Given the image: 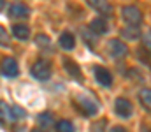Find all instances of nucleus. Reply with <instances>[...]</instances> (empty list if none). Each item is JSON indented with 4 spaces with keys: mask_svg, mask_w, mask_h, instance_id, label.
<instances>
[{
    "mask_svg": "<svg viewBox=\"0 0 151 132\" xmlns=\"http://www.w3.org/2000/svg\"><path fill=\"white\" fill-rule=\"evenodd\" d=\"M76 104H77V107H79L84 115H88V116H93V115H97V111H99L97 100H93L90 95H79V97H76Z\"/></svg>",
    "mask_w": 151,
    "mask_h": 132,
    "instance_id": "1",
    "label": "nucleus"
},
{
    "mask_svg": "<svg viewBox=\"0 0 151 132\" xmlns=\"http://www.w3.org/2000/svg\"><path fill=\"white\" fill-rule=\"evenodd\" d=\"M121 14H123V19L127 21V25L139 27L141 21H142V12H141L135 5H125V7L121 9Z\"/></svg>",
    "mask_w": 151,
    "mask_h": 132,
    "instance_id": "2",
    "label": "nucleus"
},
{
    "mask_svg": "<svg viewBox=\"0 0 151 132\" xmlns=\"http://www.w3.org/2000/svg\"><path fill=\"white\" fill-rule=\"evenodd\" d=\"M30 74H32L37 81H47V79L51 78V65H49L47 62L39 60V62H35V63L32 65Z\"/></svg>",
    "mask_w": 151,
    "mask_h": 132,
    "instance_id": "3",
    "label": "nucleus"
},
{
    "mask_svg": "<svg viewBox=\"0 0 151 132\" xmlns=\"http://www.w3.org/2000/svg\"><path fill=\"white\" fill-rule=\"evenodd\" d=\"M0 69H2V74H5V76H9V78H14V76H18V74H19L18 62H16L14 58H11V56H7V58H4V60H2Z\"/></svg>",
    "mask_w": 151,
    "mask_h": 132,
    "instance_id": "4",
    "label": "nucleus"
},
{
    "mask_svg": "<svg viewBox=\"0 0 151 132\" xmlns=\"http://www.w3.org/2000/svg\"><path fill=\"white\" fill-rule=\"evenodd\" d=\"M114 111L121 116V118H128V116H132V104H130V100L128 99H123V97H119V99H116V102H114Z\"/></svg>",
    "mask_w": 151,
    "mask_h": 132,
    "instance_id": "5",
    "label": "nucleus"
},
{
    "mask_svg": "<svg viewBox=\"0 0 151 132\" xmlns=\"http://www.w3.org/2000/svg\"><path fill=\"white\" fill-rule=\"evenodd\" d=\"M86 4L91 9H95L97 12H100L102 16H111V12H113V7L107 0H86Z\"/></svg>",
    "mask_w": 151,
    "mask_h": 132,
    "instance_id": "6",
    "label": "nucleus"
},
{
    "mask_svg": "<svg viewBox=\"0 0 151 132\" xmlns=\"http://www.w3.org/2000/svg\"><path fill=\"white\" fill-rule=\"evenodd\" d=\"M109 53H111L113 58H123L128 53V48L119 39H113V41H109Z\"/></svg>",
    "mask_w": 151,
    "mask_h": 132,
    "instance_id": "7",
    "label": "nucleus"
},
{
    "mask_svg": "<svg viewBox=\"0 0 151 132\" xmlns=\"http://www.w3.org/2000/svg\"><path fill=\"white\" fill-rule=\"evenodd\" d=\"M28 14H30V9H28L25 4H21V2L12 4L11 9H9V16H11V18H16V19H19V18H27Z\"/></svg>",
    "mask_w": 151,
    "mask_h": 132,
    "instance_id": "8",
    "label": "nucleus"
},
{
    "mask_svg": "<svg viewBox=\"0 0 151 132\" xmlns=\"http://www.w3.org/2000/svg\"><path fill=\"white\" fill-rule=\"evenodd\" d=\"M95 79L104 87H111V83H113L111 72L107 69H104V67H95Z\"/></svg>",
    "mask_w": 151,
    "mask_h": 132,
    "instance_id": "9",
    "label": "nucleus"
},
{
    "mask_svg": "<svg viewBox=\"0 0 151 132\" xmlns=\"http://www.w3.org/2000/svg\"><path fill=\"white\" fill-rule=\"evenodd\" d=\"M12 35L19 41H27V39H30V28L27 25H14L12 27Z\"/></svg>",
    "mask_w": 151,
    "mask_h": 132,
    "instance_id": "10",
    "label": "nucleus"
},
{
    "mask_svg": "<svg viewBox=\"0 0 151 132\" xmlns=\"http://www.w3.org/2000/svg\"><path fill=\"white\" fill-rule=\"evenodd\" d=\"M90 28H91L95 34L100 35V34H106L109 27H107V21H106V19H102V18H95V19L90 23Z\"/></svg>",
    "mask_w": 151,
    "mask_h": 132,
    "instance_id": "11",
    "label": "nucleus"
},
{
    "mask_svg": "<svg viewBox=\"0 0 151 132\" xmlns=\"http://www.w3.org/2000/svg\"><path fill=\"white\" fill-rule=\"evenodd\" d=\"M60 46H62L63 49H72L76 46L74 35H72L70 32H63V34L60 35Z\"/></svg>",
    "mask_w": 151,
    "mask_h": 132,
    "instance_id": "12",
    "label": "nucleus"
},
{
    "mask_svg": "<svg viewBox=\"0 0 151 132\" xmlns=\"http://www.w3.org/2000/svg\"><path fill=\"white\" fill-rule=\"evenodd\" d=\"M63 63H65V69H67V72H69L70 76H74L76 79H81V71H79V67H77L76 62H72L70 58H65Z\"/></svg>",
    "mask_w": 151,
    "mask_h": 132,
    "instance_id": "13",
    "label": "nucleus"
},
{
    "mask_svg": "<svg viewBox=\"0 0 151 132\" xmlns=\"http://www.w3.org/2000/svg\"><path fill=\"white\" fill-rule=\"evenodd\" d=\"M139 99H141L142 106H144L148 111H151V88H144V90H141Z\"/></svg>",
    "mask_w": 151,
    "mask_h": 132,
    "instance_id": "14",
    "label": "nucleus"
},
{
    "mask_svg": "<svg viewBox=\"0 0 151 132\" xmlns=\"http://www.w3.org/2000/svg\"><path fill=\"white\" fill-rule=\"evenodd\" d=\"M130 28H123L121 30V35L125 37V39H130V41H134V39H137L139 37V27H132V25H128Z\"/></svg>",
    "mask_w": 151,
    "mask_h": 132,
    "instance_id": "15",
    "label": "nucleus"
},
{
    "mask_svg": "<svg viewBox=\"0 0 151 132\" xmlns=\"http://www.w3.org/2000/svg\"><path fill=\"white\" fill-rule=\"evenodd\" d=\"M74 125H72V122H69V120H60L58 123H56V132H74Z\"/></svg>",
    "mask_w": 151,
    "mask_h": 132,
    "instance_id": "16",
    "label": "nucleus"
},
{
    "mask_svg": "<svg viewBox=\"0 0 151 132\" xmlns=\"http://www.w3.org/2000/svg\"><path fill=\"white\" fill-rule=\"evenodd\" d=\"M37 120H39L40 127H49L51 122H53V116H51V113H44V115H39Z\"/></svg>",
    "mask_w": 151,
    "mask_h": 132,
    "instance_id": "17",
    "label": "nucleus"
},
{
    "mask_svg": "<svg viewBox=\"0 0 151 132\" xmlns=\"http://www.w3.org/2000/svg\"><path fill=\"white\" fill-rule=\"evenodd\" d=\"M9 115H11V111H9V107H7V106H5L4 102H0V125L7 122V118H9Z\"/></svg>",
    "mask_w": 151,
    "mask_h": 132,
    "instance_id": "18",
    "label": "nucleus"
},
{
    "mask_svg": "<svg viewBox=\"0 0 151 132\" xmlns=\"http://www.w3.org/2000/svg\"><path fill=\"white\" fill-rule=\"evenodd\" d=\"M9 111H11V116L12 118H25V111L21 109V107H18V106H12V107H9Z\"/></svg>",
    "mask_w": 151,
    "mask_h": 132,
    "instance_id": "19",
    "label": "nucleus"
},
{
    "mask_svg": "<svg viewBox=\"0 0 151 132\" xmlns=\"http://www.w3.org/2000/svg\"><path fill=\"white\" fill-rule=\"evenodd\" d=\"M0 44L2 46H9V35H7L5 28H2V27H0Z\"/></svg>",
    "mask_w": 151,
    "mask_h": 132,
    "instance_id": "20",
    "label": "nucleus"
},
{
    "mask_svg": "<svg viewBox=\"0 0 151 132\" xmlns=\"http://www.w3.org/2000/svg\"><path fill=\"white\" fill-rule=\"evenodd\" d=\"M37 41H39V44H42V43H44V44H49V39H47V35H42V34L39 35Z\"/></svg>",
    "mask_w": 151,
    "mask_h": 132,
    "instance_id": "21",
    "label": "nucleus"
},
{
    "mask_svg": "<svg viewBox=\"0 0 151 132\" xmlns=\"http://www.w3.org/2000/svg\"><path fill=\"white\" fill-rule=\"evenodd\" d=\"M111 132H127V129H123V127H114V129H111Z\"/></svg>",
    "mask_w": 151,
    "mask_h": 132,
    "instance_id": "22",
    "label": "nucleus"
},
{
    "mask_svg": "<svg viewBox=\"0 0 151 132\" xmlns=\"http://www.w3.org/2000/svg\"><path fill=\"white\" fill-rule=\"evenodd\" d=\"M4 7H5V0H0V11H2Z\"/></svg>",
    "mask_w": 151,
    "mask_h": 132,
    "instance_id": "23",
    "label": "nucleus"
},
{
    "mask_svg": "<svg viewBox=\"0 0 151 132\" xmlns=\"http://www.w3.org/2000/svg\"><path fill=\"white\" fill-rule=\"evenodd\" d=\"M32 132H42V131H40V129H35V131H32Z\"/></svg>",
    "mask_w": 151,
    "mask_h": 132,
    "instance_id": "24",
    "label": "nucleus"
}]
</instances>
